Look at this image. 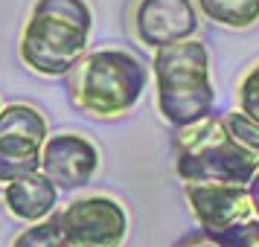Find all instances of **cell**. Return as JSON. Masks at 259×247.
I'll use <instances>...</instances> for the list:
<instances>
[{
  "instance_id": "3957f363",
  "label": "cell",
  "mask_w": 259,
  "mask_h": 247,
  "mask_svg": "<svg viewBox=\"0 0 259 247\" xmlns=\"http://www.w3.org/2000/svg\"><path fill=\"white\" fill-rule=\"evenodd\" d=\"M149 82L143 61L122 50H96L82 61L76 102L94 117H122L140 102Z\"/></svg>"
},
{
  "instance_id": "7c38bea8",
  "label": "cell",
  "mask_w": 259,
  "mask_h": 247,
  "mask_svg": "<svg viewBox=\"0 0 259 247\" xmlns=\"http://www.w3.org/2000/svg\"><path fill=\"white\" fill-rule=\"evenodd\" d=\"M12 247H70V241L64 238L59 221L50 218V221H35L29 230H24Z\"/></svg>"
},
{
  "instance_id": "e0dca14e",
  "label": "cell",
  "mask_w": 259,
  "mask_h": 247,
  "mask_svg": "<svg viewBox=\"0 0 259 247\" xmlns=\"http://www.w3.org/2000/svg\"><path fill=\"white\" fill-rule=\"evenodd\" d=\"M172 247H224L222 233H212V230H192V233L181 235Z\"/></svg>"
},
{
  "instance_id": "277c9868",
  "label": "cell",
  "mask_w": 259,
  "mask_h": 247,
  "mask_svg": "<svg viewBox=\"0 0 259 247\" xmlns=\"http://www.w3.org/2000/svg\"><path fill=\"white\" fill-rule=\"evenodd\" d=\"M91 29L59 15L32 12L21 38V59L41 76H64L84 59Z\"/></svg>"
},
{
  "instance_id": "ac0fdd59",
  "label": "cell",
  "mask_w": 259,
  "mask_h": 247,
  "mask_svg": "<svg viewBox=\"0 0 259 247\" xmlns=\"http://www.w3.org/2000/svg\"><path fill=\"white\" fill-rule=\"evenodd\" d=\"M247 189H250V198H253V210H256V218H259V169H256V175H253V180L247 183Z\"/></svg>"
},
{
  "instance_id": "5bb4252c",
  "label": "cell",
  "mask_w": 259,
  "mask_h": 247,
  "mask_svg": "<svg viewBox=\"0 0 259 247\" xmlns=\"http://www.w3.org/2000/svg\"><path fill=\"white\" fill-rule=\"evenodd\" d=\"M224 125L245 149L259 154V122L256 119H250L245 111H230V114H224Z\"/></svg>"
},
{
  "instance_id": "6da1fadb",
  "label": "cell",
  "mask_w": 259,
  "mask_h": 247,
  "mask_svg": "<svg viewBox=\"0 0 259 247\" xmlns=\"http://www.w3.org/2000/svg\"><path fill=\"white\" fill-rule=\"evenodd\" d=\"M259 169V154L245 149L224 125V117H204L178 131L175 172L184 183L247 186Z\"/></svg>"
},
{
  "instance_id": "52a82bcc",
  "label": "cell",
  "mask_w": 259,
  "mask_h": 247,
  "mask_svg": "<svg viewBox=\"0 0 259 247\" xmlns=\"http://www.w3.org/2000/svg\"><path fill=\"white\" fill-rule=\"evenodd\" d=\"M198 29V12L192 0H140L134 9V32L146 47H166Z\"/></svg>"
},
{
  "instance_id": "30bf717a",
  "label": "cell",
  "mask_w": 259,
  "mask_h": 247,
  "mask_svg": "<svg viewBox=\"0 0 259 247\" xmlns=\"http://www.w3.org/2000/svg\"><path fill=\"white\" fill-rule=\"evenodd\" d=\"M41 149H44V142L35 137L0 131V183H9L15 177L38 172L41 169Z\"/></svg>"
},
{
  "instance_id": "9c48e42d",
  "label": "cell",
  "mask_w": 259,
  "mask_h": 247,
  "mask_svg": "<svg viewBox=\"0 0 259 247\" xmlns=\"http://www.w3.org/2000/svg\"><path fill=\"white\" fill-rule=\"evenodd\" d=\"M3 201L15 218L21 221H44L59 204V186L50 180L41 169L32 175L15 177L3 189Z\"/></svg>"
},
{
  "instance_id": "7a4b0ae2",
  "label": "cell",
  "mask_w": 259,
  "mask_h": 247,
  "mask_svg": "<svg viewBox=\"0 0 259 247\" xmlns=\"http://www.w3.org/2000/svg\"><path fill=\"white\" fill-rule=\"evenodd\" d=\"M154 82L157 108L166 122L187 128L212 114L215 90L210 82V53L195 38L154 50Z\"/></svg>"
},
{
  "instance_id": "ba28073f",
  "label": "cell",
  "mask_w": 259,
  "mask_h": 247,
  "mask_svg": "<svg viewBox=\"0 0 259 247\" xmlns=\"http://www.w3.org/2000/svg\"><path fill=\"white\" fill-rule=\"evenodd\" d=\"M99 169V152L88 137L56 134L41 149V172L59 189H79L91 183Z\"/></svg>"
},
{
  "instance_id": "9a60e30c",
  "label": "cell",
  "mask_w": 259,
  "mask_h": 247,
  "mask_svg": "<svg viewBox=\"0 0 259 247\" xmlns=\"http://www.w3.org/2000/svg\"><path fill=\"white\" fill-rule=\"evenodd\" d=\"M239 111H245L250 119L259 122V64L239 84Z\"/></svg>"
},
{
  "instance_id": "4fadbf2b",
  "label": "cell",
  "mask_w": 259,
  "mask_h": 247,
  "mask_svg": "<svg viewBox=\"0 0 259 247\" xmlns=\"http://www.w3.org/2000/svg\"><path fill=\"white\" fill-rule=\"evenodd\" d=\"M32 12H44V15H59L64 21H73L82 29H91L94 26V15H91V6L84 0H38Z\"/></svg>"
},
{
  "instance_id": "5b68a950",
  "label": "cell",
  "mask_w": 259,
  "mask_h": 247,
  "mask_svg": "<svg viewBox=\"0 0 259 247\" xmlns=\"http://www.w3.org/2000/svg\"><path fill=\"white\" fill-rule=\"evenodd\" d=\"M70 247H122L128 233V215L114 198L91 195L67 204L56 215Z\"/></svg>"
},
{
  "instance_id": "8992f818",
  "label": "cell",
  "mask_w": 259,
  "mask_h": 247,
  "mask_svg": "<svg viewBox=\"0 0 259 247\" xmlns=\"http://www.w3.org/2000/svg\"><path fill=\"white\" fill-rule=\"evenodd\" d=\"M187 198L195 221L204 230L224 233L236 224L256 218L253 198L247 186L233 183H187Z\"/></svg>"
},
{
  "instance_id": "8fae6325",
  "label": "cell",
  "mask_w": 259,
  "mask_h": 247,
  "mask_svg": "<svg viewBox=\"0 0 259 247\" xmlns=\"http://www.w3.org/2000/svg\"><path fill=\"white\" fill-rule=\"evenodd\" d=\"M201 15L219 26L247 29L259 21V0H198Z\"/></svg>"
},
{
  "instance_id": "2e32d148",
  "label": "cell",
  "mask_w": 259,
  "mask_h": 247,
  "mask_svg": "<svg viewBox=\"0 0 259 247\" xmlns=\"http://www.w3.org/2000/svg\"><path fill=\"white\" fill-rule=\"evenodd\" d=\"M224 247H259V218L242 221L222 233Z\"/></svg>"
}]
</instances>
